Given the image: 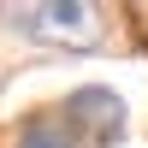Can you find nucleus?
<instances>
[{"mask_svg": "<svg viewBox=\"0 0 148 148\" xmlns=\"http://www.w3.org/2000/svg\"><path fill=\"white\" fill-rule=\"evenodd\" d=\"M59 113H65V119H71V125H77L95 148H107V142L125 136V101H119L113 89H77Z\"/></svg>", "mask_w": 148, "mask_h": 148, "instance_id": "nucleus-1", "label": "nucleus"}, {"mask_svg": "<svg viewBox=\"0 0 148 148\" xmlns=\"http://www.w3.org/2000/svg\"><path fill=\"white\" fill-rule=\"evenodd\" d=\"M12 18H18L24 30L65 36V42H77V36H89V30H95V6H18Z\"/></svg>", "mask_w": 148, "mask_h": 148, "instance_id": "nucleus-2", "label": "nucleus"}, {"mask_svg": "<svg viewBox=\"0 0 148 148\" xmlns=\"http://www.w3.org/2000/svg\"><path fill=\"white\" fill-rule=\"evenodd\" d=\"M18 148H95V142L83 136L65 113H59V119H30L24 136H18Z\"/></svg>", "mask_w": 148, "mask_h": 148, "instance_id": "nucleus-3", "label": "nucleus"}]
</instances>
